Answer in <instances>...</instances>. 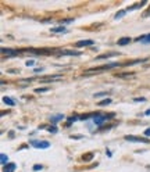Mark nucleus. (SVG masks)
I'll return each instance as SVG.
<instances>
[{
  "label": "nucleus",
  "mask_w": 150,
  "mask_h": 172,
  "mask_svg": "<svg viewBox=\"0 0 150 172\" xmlns=\"http://www.w3.org/2000/svg\"><path fill=\"white\" fill-rule=\"evenodd\" d=\"M47 129H49V132H52V133H56V132H57V128H56V126H49Z\"/></svg>",
  "instance_id": "aec40b11"
},
{
  "label": "nucleus",
  "mask_w": 150,
  "mask_h": 172,
  "mask_svg": "<svg viewBox=\"0 0 150 172\" xmlns=\"http://www.w3.org/2000/svg\"><path fill=\"white\" fill-rule=\"evenodd\" d=\"M32 144L35 146L36 149H47L50 146V143L47 140H34Z\"/></svg>",
  "instance_id": "f03ea898"
},
{
  "label": "nucleus",
  "mask_w": 150,
  "mask_h": 172,
  "mask_svg": "<svg viewBox=\"0 0 150 172\" xmlns=\"http://www.w3.org/2000/svg\"><path fill=\"white\" fill-rule=\"evenodd\" d=\"M129 42H131V38H121L120 40H118V46H125Z\"/></svg>",
  "instance_id": "6e6552de"
},
{
  "label": "nucleus",
  "mask_w": 150,
  "mask_h": 172,
  "mask_svg": "<svg viewBox=\"0 0 150 172\" xmlns=\"http://www.w3.org/2000/svg\"><path fill=\"white\" fill-rule=\"evenodd\" d=\"M61 56H81V51H76V50H61L60 51Z\"/></svg>",
  "instance_id": "20e7f679"
},
{
  "label": "nucleus",
  "mask_w": 150,
  "mask_h": 172,
  "mask_svg": "<svg viewBox=\"0 0 150 172\" xmlns=\"http://www.w3.org/2000/svg\"><path fill=\"white\" fill-rule=\"evenodd\" d=\"M92 157H93V154L92 153H88V154H84V157H82V160L84 161H91Z\"/></svg>",
  "instance_id": "f8f14e48"
},
{
  "label": "nucleus",
  "mask_w": 150,
  "mask_h": 172,
  "mask_svg": "<svg viewBox=\"0 0 150 172\" xmlns=\"http://www.w3.org/2000/svg\"><path fill=\"white\" fill-rule=\"evenodd\" d=\"M124 15H125V11H124V10H121V11H118L117 14H116V19L121 18V17H124Z\"/></svg>",
  "instance_id": "a211bd4d"
},
{
  "label": "nucleus",
  "mask_w": 150,
  "mask_h": 172,
  "mask_svg": "<svg viewBox=\"0 0 150 172\" xmlns=\"http://www.w3.org/2000/svg\"><path fill=\"white\" fill-rule=\"evenodd\" d=\"M27 65H28V67H29V65H34V61H32V60H28V61H27Z\"/></svg>",
  "instance_id": "b1692460"
},
{
  "label": "nucleus",
  "mask_w": 150,
  "mask_h": 172,
  "mask_svg": "<svg viewBox=\"0 0 150 172\" xmlns=\"http://www.w3.org/2000/svg\"><path fill=\"white\" fill-rule=\"evenodd\" d=\"M114 114H110V115H97V117H95V124L96 125H100L103 121H106V119L108 118H113Z\"/></svg>",
  "instance_id": "7ed1b4c3"
},
{
  "label": "nucleus",
  "mask_w": 150,
  "mask_h": 172,
  "mask_svg": "<svg viewBox=\"0 0 150 172\" xmlns=\"http://www.w3.org/2000/svg\"><path fill=\"white\" fill-rule=\"evenodd\" d=\"M49 90V87H38V89H35V92L36 93H43V92H47Z\"/></svg>",
  "instance_id": "dca6fc26"
},
{
  "label": "nucleus",
  "mask_w": 150,
  "mask_h": 172,
  "mask_svg": "<svg viewBox=\"0 0 150 172\" xmlns=\"http://www.w3.org/2000/svg\"><path fill=\"white\" fill-rule=\"evenodd\" d=\"M7 160H8V157H7L6 154H2V155H0V161H2V164H3V165H6Z\"/></svg>",
  "instance_id": "ddd939ff"
},
{
  "label": "nucleus",
  "mask_w": 150,
  "mask_h": 172,
  "mask_svg": "<svg viewBox=\"0 0 150 172\" xmlns=\"http://www.w3.org/2000/svg\"><path fill=\"white\" fill-rule=\"evenodd\" d=\"M64 117H63V114H59V115H53L52 118H50V121H52V124H56L57 121H60V119H63Z\"/></svg>",
  "instance_id": "1a4fd4ad"
},
{
  "label": "nucleus",
  "mask_w": 150,
  "mask_h": 172,
  "mask_svg": "<svg viewBox=\"0 0 150 172\" xmlns=\"http://www.w3.org/2000/svg\"><path fill=\"white\" fill-rule=\"evenodd\" d=\"M3 102H4L6 104H8V106H15V103L13 102V100L10 99V97H7V96H6V97H3Z\"/></svg>",
  "instance_id": "9d476101"
},
{
  "label": "nucleus",
  "mask_w": 150,
  "mask_h": 172,
  "mask_svg": "<svg viewBox=\"0 0 150 172\" xmlns=\"http://www.w3.org/2000/svg\"><path fill=\"white\" fill-rule=\"evenodd\" d=\"M117 53H108V54H101V56H99V57H96L97 60H101V58H107L108 56H116Z\"/></svg>",
  "instance_id": "4468645a"
},
{
  "label": "nucleus",
  "mask_w": 150,
  "mask_h": 172,
  "mask_svg": "<svg viewBox=\"0 0 150 172\" xmlns=\"http://www.w3.org/2000/svg\"><path fill=\"white\" fill-rule=\"evenodd\" d=\"M67 29L64 27H56V28H52V32H65Z\"/></svg>",
  "instance_id": "9b49d317"
},
{
  "label": "nucleus",
  "mask_w": 150,
  "mask_h": 172,
  "mask_svg": "<svg viewBox=\"0 0 150 172\" xmlns=\"http://www.w3.org/2000/svg\"><path fill=\"white\" fill-rule=\"evenodd\" d=\"M2 53L3 54H7V56H10V57H14V56H17V54H18V51L17 50H11V49L2 47Z\"/></svg>",
  "instance_id": "423d86ee"
},
{
  "label": "nucleus",
  "mask_w": 150,
  "mask_h": 172,
  "mask_svg": "<svg viewBox=\"0 0 150 172\" xmlns=\"http://www.w3.org/2000/svg\"><path fill=\"white\" fill-rule=\"evenodd\" d=\"M72 21H74V19H72V18H68V19H63V21H61V24H67V22H72Z\"/></svg>",
  "instance_id": "4be33fe9"
},
{
  "label": "nucleus",
  "mask_w": 150,
  "mask_h": 172,
  "mask_svg": "<svg viewBox=\"0 0 150 172\" xmlns=\"http://www.w3.org/2000/svg\"><path fill=\"white\" fill-rule=\"evenodd\" d=\"M145 135H146V136H147V138H149V136H150V128H149V129H146V131H145Z\"/></svg>",
  "instance_id": "393cba45"
},
{
  "label": "nucleus",
  "mask_w": 150,
  "mask_h": 172,
  "mask_svg": "<svg viewBox=\"0 0 150 172\" xmlns=\"http://www.w3.org/2000/svg\"><path fill=\"white\" fill-rule=\"evenodd\" d=\"M138 40H142V42H145V43H150V35H147V36H145V38H138Z\"/></svg>",
  "instance_id": "f3484780"
},
{
  "label": "nucleus",
  "mask_w": 150,
  "mask_h": 172,
  "mask_svg": "<svg viewBox=\"0 0 150 172\" xmlns=\"http://www.w3.org/2000/svg\"><path fill=\"white\" fill-rule=\"evenodd\" d=\"M42 165H35V167H34V171H40V169H42Z\"/></svg>",
  "instance_id": "412c9836"
},
{
  "label": "nucleus",
  "mask_w": 150,
  "mask_h": 172,
  "mask_svg": "<svg viewBox=\"0 0 150 172\" xmlns=\"http://www.w3.org/2000/svg\"><path fill=\"white\" fill-rule=\"evenodd\" d=\"M131 76H133V74H120V75H118V78H131Z\"/></svg>",
  "instance_id": "6ab92c4d"
},
{
  "label": "nucleus",
  "mask_w": 150,
  "mask_h": 172,
  "mask_svg": "<svg viewBox=\"0 0 150 172\" xmlns=\"http://www.w3.org/2000/svg\"><path fill=\"white\" fill-rule=\"evenodd\" d=\"M91 44H93V40H89V39H86V40H79L75 43L76 47H84V46H91Z\"/></svg>",
  "instance_id": "39448f33"
},
{
  "label": "nucleus",
  "mask_w": 150,
  "mask_h": 172,
  "mask_svg": "<svg viewBox=\"0 0 150 172\" xmlns=\"http://www.w3.org/2000/svg\"><path fill=\"white\" fill-rule=\"evenodd\" d=\"M15 171V164L10 163V164H6L4 168H3V172H14Z\"/></svg>",
  "instance_id": "0eeeda50"
},
{
  "label": "nucleus",
  "mask_w": 150,
  "mask_h": 172,
  "mask_svg": "<svg viewBox=\"0 0 150 172\" xmlns=\"http://www.w3.org/2000/svg\"><path fill=\"white\" fill-rule=\"evenodd\" d=\"M125 140H128V142H139V143H149L147 138H136V136H125Z\"/></svg>",
  "instance_id": "f257e3e1"
},
{
  "label": "nucleus",
  "mask_w": 150,
  "mask_h": 172,
  "mask_svg": "<svg viewBox=\"0 0 150 172\" xmlns=\"http://www.w3.org/2000/svg\"><path fill=\"white\" fill-rule=\"evenodd\" d=\"M111 103V99H104L103 102H100L99 103V106H108Z\"/></svg>",
  "instance_id": "2eb2a0df"
},
{
  "label": "nucleus",
  "mask_w": 150,
  "mask_h": 172,
  "mask_svg": "<svg viewBox=\"0 0 150 172\" xmlns=\"http://www.w3.org/2000/svg\"><path fill=\"white\" fill-rule=\"evenodd\" d=\"M145 97H140V99H135V102H140V103H142V102H145Z\"/></svg>",
  "instance_id": "5701e85b"
},
{
  "label": "nucleus",
  "mask_w": 150,
  "mask_h": 172,
  "mask_svg": "<svg viewBox=\"0 0 150 172\" xmlns=\"http://www.w3.org/2000/svg\"><path fill=\"white\" fill-rule=\"evenodd\" d=\"M146 115H150V108L147 110V111H146Z\"/></svg>",
  "instance_id": "a878e982"
}]
</instances>
